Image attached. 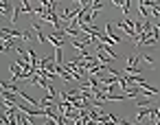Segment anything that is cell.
<instances>
[{"mask_svg":"<svg viewBox=\"0 0 160 125\" xmlns=\"http://www.w3.org/2000/svg\"><path fill=\"white\" fill-rule=\"evenodd\" d=\"M105 35H110V38H112V40L116 42V44L121 42V35H118V29H116V27H114L112 22H105Z\"/></svg>","mask_w":160,"mask_h":125,"instance_id":"6da1fadb","label":"cell"},{"mask_svg":"<svg viewBox=\"0 0 160 125\" xmlns=\"http://www.w3.org/2000/svg\"><path fill=\"white\" fill-rule=\"evenodd\" d=\"M136 5H138V9H140V16H142V18L147 20V18L151 16V9L147 7V0H138V2H136Z\"/></svg>","mask_w":160,"mask_h":125,"instance_id":"7a4b0ae2","label":"cell"},{"mask_svg":"<svg viewBox=\"0 0 160 125\" xmlns=\"http://www.w3.org/2000/svg\"><path fill=\"white\" fill-rule=\"evenodd\" d=\"M48 42L53 44V48H64V44H66V40H62V38H57L55 33H51V35H48Z\"/></svg>","mask_w":160,"mask_h":125,"instance_id":"3957f363","label":"cell"},{"mask_svg":"<svg viewBox=\"0 0 160 125\" xmlns=\"http://www.w3.org/2000/svg\"><path fill=\"white\" fill-rule=\"evenodd\" d=\"M118 125H136V123H129V121H125V118H118Z\"/></svg>","mask_w":160,"mask_h":125,"instance_id":"277c9868","label":"cell"}]
</instances>
